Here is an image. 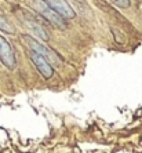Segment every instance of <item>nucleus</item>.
<instances>
[{
    "mask_svg": "<svg viewBox=\"0 0 142 153\" xmlns=\"http://www.w3.org/2000/svg\"><path fill=\"white\" fill-rule=\"evenodd\" d=\"M22 39H24V43H25L26 46L32 50V53L37 54V55H40V57H43V58H46L48 62L51 61L53 64H59V62H61L59 55H58L55 51L50 50L48 47H46L43 43H40L39 40L33 39L32 36L24 35V36H22Z\"/></svg>",
    "mask_w": 142,
    "mask_h": 153,
    "instance_id": "1",
    "label": "nucleus"
},
{
    "mask_svg": "<svg viewBox=\"0 0 142 153\" xmlns=\"http://www.w3.org/2000/svg\"><path fill=\"white\" fill-rule=\"evenodd\" d=\"M30 4L33 6V10L37 11V14H40L43 18H46L51 25L57 26V28H59V29L66 28V21L62 19L57 13H54V11L46 4V1H43V0H36V1H32Z\"/></svg>",
    "mask_w": 142,
    "mask_h": 153,
    "instance_id": "2",
    "label": "nucleus"
},
{
    "mask_svg": "<svg viewBox=\"0 0 142 153\" xmlns=\"http://www.w3.org/2000/svg\"><path fill=\"white\" fill-rule=\"evenodd\" d=\"M0 61L8 69H14L15 65H17L14 48L11 46V43L1 35H0Z\"/></svg>",
    "mask_w": 142,
    "mask_h": 153,
    "instance_id": "3",
    "label": "nucleus"
},
{
    "mask_svg": "<svg viewBox=\"0 0 142 153\" xmlns=\"http://www.w3.org/2000/svg\"><path fill=\"white\" fill-rule=\"evenodd\" d=\"M46 4L54 13H57L62 19H73L76 17L75 10L65 0H50V1H46Z\"/></svg>",
    "mask_w": 142,
    "mask_h": 153,
    "instance_id": "4",
    "label": "nucleus"
},
{
    "mask_svg": "<svg viewBox=\"0 0 142 153\" xmlns=\"http://www.w3.org/2000/svg\"><path fill=\"white\" fill-rule=\"evenodd\" d=\"M30 59H32L33 65L36 66V69L39 71V73L44 79H51L54 76V66L46 59V58L40 57L35 53H30Z\"/></svg>",
    "mask_w": 142,
    "mask_h": 153,
    "instance_id": "5",
    "label": "nucleus"
},
{
    "mask_svg": "<svg viewBox=\"0 0 142 153\" xmlns=\"http://www.w3.org/2000/svg\"><path fill=\"white\" fill-rule=\"evenodd\" d=\"M26 25H28V28L30 29V32H32L39 40L47 42V40L50 39V37H48V33L46 32V29L43 28L40 24H37V22H35V21H26Z\"/></svg>",
    "mask_w": 142,
    "mask_h": 153,
    "instance_id": "6",
    "label": "nucleus"
},
{
    "mask_svg": "<svg viewBox=\"0 0 142 153\" xmlns=\"http://www.w3.org/2000/svg\"><path fill=\"white\" fill-rule=\"evenodd\" d=\"M0 29L3 30V32H7V33H14V29H13V26L8 24L6 19H4L1 15H0Z\"/></svg>",
    "mask_w": 142,
    "mask_h": 153,
    "instance_id": "7",
    "label": "nucleus"
},
{
    "mask_svg": "<svg viewBox=\"0 0 142 153\" xmlns=\"http://www.w3.org/2000/svg\"><path fill=\"white\" fill-rule=\"evenodd\" d=\"M112 3L114 4V6H119L120 8H127L131 6V1H127V0H124V1H121V0H117V1H112Z\"/></svg>",
    "mask_w": 142,
    "mask_h": 153,
    "instance_id": "8",
    "label": "nucleus"
}]
</instances>
